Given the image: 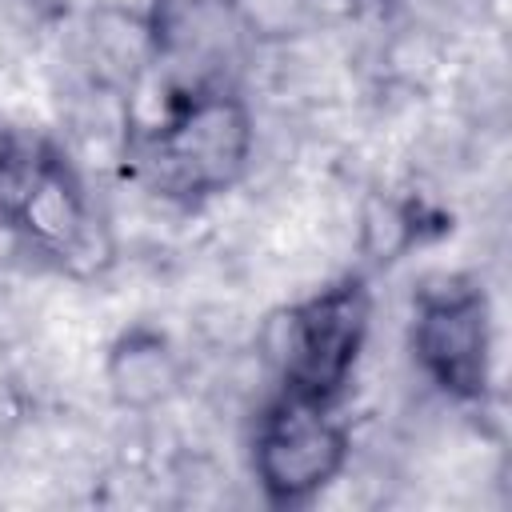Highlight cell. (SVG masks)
Here are the masks:
<instances>
[{
    "label": "cell",
    "instance_id": "6da1fadb",
    "mask_svg": "<svg viewBox=\"0 0 512 512\" xmlns=\"http://www.w3.org/2000/svg\"><path fill=\"white\" fill-rule=\"evenodd\" d=\"M252 160L256 116L236 84L164 88L160 116L124 132L128 176L176 208H200L232 192Z\"/></svg>",
    "mask_w": 512,
    "mask_h": 512
},
{
    "label": "cell",
    "instance_id": "7a4b0ae2",
    "mask_svg": "<svg viewBox=\"0 0 512 512\" xmlns=\"http://www.w3.org/2000/svg\"><path fill=\"white\" fill-rule=\"evenodd\" d=\"M372 332V288L360 272L336 276L304 300L280 308L264 324V356L276 372V388L340 404L352 388L360 356Z\"/></svg>",
    "mask_w": 512,
    "mask_h": 512
},
{
    "label": "cell",
    "instance_id": "3957f363",
    "mask_svg": "<svg viewBox=\"0 0 512 512\" xmlns=\"http://www.w3.org/2000/svg\"><path fill=\"white\" fill-rule=\"evenodd\" d=\"M352 460V428L336 404L280 392L256 412L248 440L252 480L272 508H304L328 492Z\"/></svg>",
    "mask_w": 512,
    "mask_h": 512
},
{
    "label": "cell",
    "instance_id": "277c9868",
    "mask_svg": "<svg viewBox=\"0 0 512 512\" xmlns=\"http://www.w3.org/2000/svg\"><path fill=\"white\" fill-rule=\"evenodd\" d=\"M416 372L452 404H484L496 372V324L476 280H440L416 292L408 320Z\"/></svg>",
    "mask_w": 512,
    "mask_h": 512
},
{
    "label": "cell",
    "instance_id": "5b68a950",
    "mask_svg": "<svg viewBox=\"0 0 512 512\" xmlns=\"http://www.w3.org/2000/svg\"><path fill=\"white\" fill-rule=\"evenodd\" d=\"M32 256L72 276H92L112 260V240L96 216L92 192L80 168L56 144H36L28 176L12 200L4 224Z\"/></svg>",
    "mask_w": 512,
    "mask_h": 512
},
{
    "label": "cell",
    "instance_id": "8992f818",
    "mask_svg": "<svg viewBox=\"0 0 512 512\" xmlns=\"http://www.w3.org/2000/svg\"><path fill=\"white\" fill-rule=\"evenodd\" d=\"M184 384V360L172 336L156 324H128L104 352V388L116 408L148 416Z\"/></svg>",
    "mask_w": 512,
    "mask_h": 512
},
{
    "label": "cell",
    "instance_id": "52a82bcc",
    "mask_svg": "<svg viewBox=\"0 0 512 512\" xmlns=\"http://www.w3.org/2000/svg\"><path fill=\"white\" fill-rule=\"evenodd\" d=\"M236 8H240V20L248 24L252 40H276V36H292L300 28L312 0H236Z\"/></svg>",
    "mask_w": 512,
    "mask_h": 512
},
{
    "label": "cell",
    "instance_id": "ba28073f",
    "mask_svg": "<svg viewBox=\"0 0 512 512\" xmlns=\"http://www.w3.org/2000/svg\"><path fill=\"white\" fill-rule=\"evenodd\" d=\"M32 152L36 144L16 136L12 128L0 124V228L8 224V212H12V200L28 176V164H32Z\"/></svg>",
    "mask_w": 512,
    "mask_h": 512
},
{
    "label": "cell",
    "instance_id": "9c48e42d",
    "mask_svg": "<svg viewBox=\"0 0 512 512\" xmlns=\"http://www.w3.org/2000/svg\"><path fill=\"white\" fill-rule=\"evenodd\" d=\"M84 8L92 16H112V20H128V24H140L148 32L160 36V24L172 8V0H84Z\"/></svg>",
    "mask_w": 512,
    "mask_h": 512
}]
</instances>
